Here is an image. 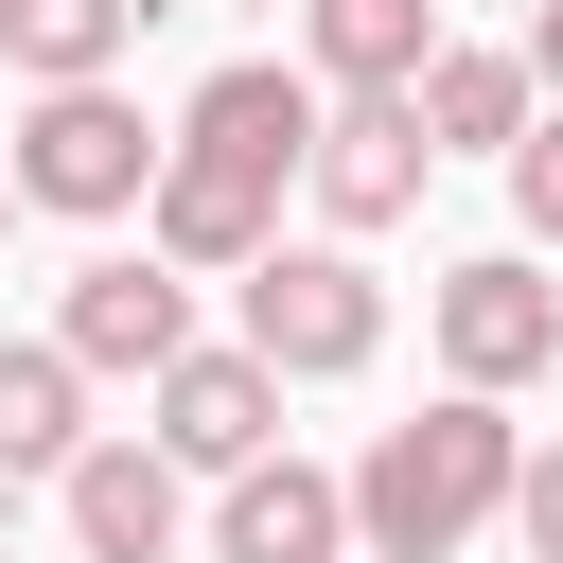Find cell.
<instances>
[{
    "label": "cell",
    "mask_w": 563,
    "mask_h": 563,
    "mask_svg": "<svg viewBox=\"0 0 563 563\" xmlns=\"http://www.w3.org/2000/svg\"><path fill=\"white\" fill-rule=\"evenodd\" d=\"M317 123H334V88H317V70H282V53H229V70L176 106V158H158V211H141V246H158L176 282H246V264L282 246V194L317 176Z\"/></svg>",
    "instance_id": "6da1fadb"
},
{
    "label": "cell",
    "mask_w": 563,
    "mask_h": 563,
    "mask_svg": "<svg viewBox=\"0 0 563 563\" xmlns=\"http://www.w3.org/2000/svg\"><path fill=\"white\" fill-rule=\"evenodd\" d=\"M510 493H528V440H510V405L440 387L422 422H387V440L352 457V545H369V563H457L475 528H510Z\"/></svg>",
    "instance_id": "7a4b0ae2"
},
{
    "label": "cell",
    "mask_w": 563,
    "mask_h": 563,
    "mask_svg": "<svg viewBox=\"0 0 563 563\" xmlns=\"http://www.w3.org/2000/svg\"><path fill=\"white\" fill-rule=\"evenodd\" d=\"M158 158H176V123H141L123 88H35L18 106V211H70V229H123V211H158Z\"/></svg>",
    "instance_id": "3957f363"
},
{
    "label": "cell",
    "mask_w": 563,
    "mask_h": 563,
    "mask_svg": "<svg viewBox=\"0 0 563 563\" xmlns=\"http://www.w3.org/2000/svg\"><path fill=\"white\" fill-rule=\"evenodd\" d=\"M422 334H440V387L510 405V387H545V369H563V282H545L528 246H475V264H440V282H422Z\"/></svg>",
    "instance_id": "277c9868"
},
{
    "label": "cell",
    "mask_w": 563,
    "mask_h": 563,
    "mask_svg": "<svg viewBox=\"0 0 563 563\" xmlns=\"http://www.w3.org/2000/svg\"><path fill=\"white\" fill-rule=\"evenodd\" d=\"M246 352H264L282 387H352V369L387 352V282H369L352 246H264V264H246Z\"/></svg>",
    "instance_id": "5b68a950"
},
{
    "label": "cell",
    "mask_w": 563,
    "mask_h": 563,
    "mask_svg": "<svg viewBox=\"0 0 563 563\" xmlns=\"http://www.w3.org/2000/svg\"><path fill=\"white\" fill-rule=\"evenodd\" d=\"M141 405H158V422H141V440H158V457H176V475H211V493H229V475H264V457H282V369H264V352H246V334H229V352H211V334H194V352H176V369H158V387H141Z\"/></svg>",
    "instance_id": "8992f818"
},
{
    "label": "cell",
    "mask_w": 563,
    "mask_h": 563,
    "mask_svg": "<svg viewBox=\"0 0 563 563\" xmlns=\"http://www.w3.org/2000/svg\"><path fill=\"white\" fill-rule=\"evenodd\" d=\"M53 352H70L88 387H106V369L158 387V369L194 352V282H176L158 246H106V264H70V299H53Z\"/></svg>",
    "instance_id": "52a82bcc"
},
{
    "label": "cell",
    "mask_w": 563,
    "mask_h": 563,
    "mask_svg": "<svg viewBox=\"0 0 563 563\" xmlns=\"http://www.w3.org/2000/svg\"><path fill=\"white\" fill-rule=\"evenodd\" d=\"M422 176H440V141H422V106H334L317 123V211H334V246H369V229H405L422 211Z\"/></svg>",
    "instance_id": "ba28073f"
},
{
    "label": "cell",
    "mask_w": 563,
    "mask_h": 563,
    "mask_svg": "<svg viewBox=\"0 0 563 563\" xmlns=\"http://www.w3.org/2000/svg\"><path fill=\"white\" fill-rule=\"evenodd\" d=\"M53 510H70V545H88V563H176V545H194V475H176L158 440H88Z\"/></svg>",
    "instance_id": "9c48e42d"
},
{
    "label": "cell",
    "mask_w": 563,
    "mask_h": 563,
    "mask_svg": "<svg viewBox=\"0 0 563 563\" xmlns=\"http://www.w3.org/2000/svg\"><path fill=\"white\" fill-rule=\"evenodd\" d=\"M211 563H369V545H352V475H317V457L229 475V493H211Z\"/></svg>",
    "instance_id": "30bf717a"
},
{
    "label": "cell",
    "mask_w": 563,
    "mask_h": 563,
    "mask_svg": "<svg viewBox=\"0 0 563 563\" xmlns=\"http://www.w3.org/2000/svg\"><path fill=\"white\" fill-rule=\"evenodd\" d=\"M299 53L334 106H405L440 70V0H299Z\"/></svg>",
    "instance_id": "8fae6325"
},
{
    "label": "cell",
    "mask_w": 563,
    "mask_h": 563,
    "mask_svg": "<svg viewBox=\"0 0 563 563\" xmlns=\"http://www.w3.org/2000/svg\"><path fill=\"white\" fill-rule=\"evenodd\" d=\"M88 457V369L53 334H0V493H70Z\"/></svg>",
    "instance_id": "7c38bea8"
},
{
    "label": "cell",
    "mask_w": 563,
    "mask_h": 563,
    "mask_svg": "<svg viewBox=\"0 0 563 563\" xmlns=\"http://www.w3.org/2000/svg\"><path fill=\"white\" fill-rule=\"evenodd\" d=\"M405 106H422V141H440V158H510V141L545 123V88H528V53H475V35H440V70H422Z\"/></svg>",
    "instance_id": "4fadbf2b"
},
{
    "label": "cell",
    "mask_w": 563,
    "mask_h": 563,
    "mask_svg": "<svg viewBox=\"0 0 563 563\" xmlns=\"http://www.w3.org/2000/svg\"><path fill=\"white\" fill-rule=\"evenodd\" d=\"M141 35V0H0V70L18 88H106Z\"/></svg>",
    "instance_id": "5bb4252c"
},
{
    "label": "cell",
    "mask_w": 563,
    "mask_h": 563,
    "mask_svg": "<svg viewBox=\"0 0 563 563\" xmlns=\"http://www.w3.org/2000/svg\"><path fill=\"white\" fill-rule=\"evenodd\" d=\"M510 229H528V264L563 246V106H545V123L510 141Z\"/></svg>",
    "instance_id": "9a60e30c"
},
{
    "label": "cell",
    "mask_w": 563,
    "mask_h": 563,
    "mask_svg": "<svg viewBox=\"0 0 563 563\" xmlns=\"http://www.w3.org/2000/svg\"><path fill=\"white\" fill-rule=\"evenodd\" d=\"M510 528H528V563H563V440L528 457V493H510Z\"/></svg>",
    "instance_id": "2e32d148"
},
{
    "label": "cell",
    "mask_w": 563,
    "mask_h": 563,
    "mask_svg": "<svg viewBox=\"0 0 563 563\" xmlns=\"http://www.w3.org/2000/svg\"><path fill=\"white\" fill-rule=\"evenodd\" d=\"M528 88L563 106V0H528Z\"/></svg>",
    "instance_id": "e0dca14e"
},
{
    "label": "cell",
    "mask_w": 563,
    "mask_h": 563,
    "mask_svg": "<svg viewBox=\"0 0 563 563\" xmlns=\"http://www.w3.org/2000/svg\"><path fill=\"white\" fill-rule=\"evenodd\" d=\"M0 229H18V176H0Z\"/></svg>",
    "instance_id": "ac0fdd59"
}]
</instances>
